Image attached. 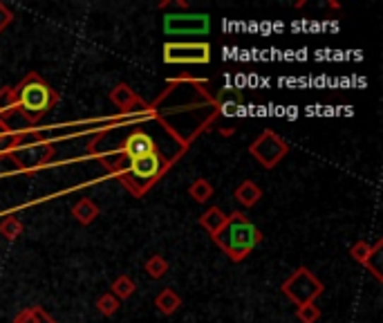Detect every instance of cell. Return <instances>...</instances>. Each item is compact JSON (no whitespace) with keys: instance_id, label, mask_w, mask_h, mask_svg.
Returning <instances> with one entry per match:
<instances>
[{"instance_id":"cell-1","label":"cell","mask_w":383,"mask_h":323,"mask_svg":"<svg viewBox=\"0 0 383 323\" xmlns=\"http://www.w3.org/2000/svg\"><path fill=\"white\" fill-rule=\"evenodd\" d=\"M213 240L233 263H240L262 242V231L251 223L249 216H244L242 211H233L227 218V225L213 236Z\"/></svg>"},{"instance_id":"cell-2","label":"cell","mask_w":383,"mask_h":323,"mask_svg":"<svg viewBox=\"0 0 383 323\" xmlns=\"http://www.w3.org/2000/svg\"><path fill=\"white\" fill-rule=\"evenodd\" d=\"M14 93H16V112H20L28 124H36L61 99L57 90L47 81H43V76H38L36 72H30L25 76L14 88Z\"/></svg>"},{"instance_id":"cell-3","label":"cell","mask_w":383,"mask_h":323,"mask_svg":"<svg viewBox=\"0 0 383 323\" xmlns=\"http://www.w3.org/2000/svg\"><path fill=\"white\" fill-rule=\"evenodd\" d=\"M170 164L173 162H168L160 151H155L151 155H143V158L130 160L128 169L119 175V180L135 198H141L170 169Z\"/></svg>"},{"instance_id":"cell-4","label":"cell","mask_w":383,"mask_h":323,"mask_svg":"<svg viewBox=\"0 0 383 323\" xmlns=\"http://www.w3.org/2000/svg\"><path fill=\"white\" fill-rule=\"evenodd\" d=\"M281 290L294 305H305V303H314L319 299L325 286L310 272L307 267H298L292 276L283 281Z\"/></svg>"},{"instance_id":"cell-5","label":"cell","mask_w":383,"mask_h":323,"mask_svg":"<svg viewBox=\"0 0 383 323\" xmlns=\"http://www.w3.org/2000/svg\"><path fill=\"white\" fill-rule=\"evenodd\" d=\"M164 63L168 66H206L211 63V45L204 41L166 43Z\"/></svg>"},{"instance_id":"cell-6","label":"cell","mask_w":383,"mask_h":323,"mask_svg":"<svg viewBox=\"0 0 383 323\" xmlns=\"http://www.w3.org/2000/svg\"><path fill=\"white\" fill-rule=\"evenodd\" d=\"M287 153H289V144L278 133L269 131V128L254 141V144H249V155L256 158L265 169H273Z\"/></svg>"},{"instance_id":"cell-7","label":"cell","mask_w":383,"mask_h":323,"mask_svg":"<svg viewBox=\"0 0 383 323\" xmlns=\"http://www.w3.org/2000/svg\"><path fill=\"white\" fill-rule=\"evenodd\" d=\"M7 155L18 164V169L14 173H34L49 164V158L54 155V146H52V141L41 139V141H36V144H28V146L9 151Z\"/></svg>"},{"instance_id":"cell-8","label":"cell","mask_w":383,"mask_h":323,"mask_svg":"<svg viewBox=\"0 0 383 323\" xmlns=\"http://www.w3.org/2000/svg\"><path fill=\"white\" fill-rule=\"evenodd\" d=\"M164 32L168 36H204L211 32V18L206 14H168L164 16Z\"/></svg>"},{"instance_id":"cell-9","label":"cell","mask_w":383,"mask_h":323,"mask_svg":"<svg viewBox=\"0 0 383 323\" xmlns=\"http://www.w3.org/2000/svg\"><path fill=\"white\" fill-rule=\"evenodd\" d=\"M108 99L114 103L117 108L126 110L128 114H137V110L143 112V114H151V117H155V114H157V110H155L153 106H148V103H143V101L139 99V95H137L128 83H117V86L110 90Z\"/></svg>"},{"instance_id":"cell-10","label":"cell","mask_w":383,"mask_h":323,"mask_svg":"<svg viewBox=\"0 0 383 323\" xmlns=\"http://www.w3.org/2000/svg\"><path fill=\"white\" fill-rule=\"evenodd\" d=\"M155 151H160L157 148V141L153 135H148L146 131H135V133H130L126 139H124V144L122 148H117V153L122 155V158H126L128 162L130 160H137V158H143V155H151Z\"/></svg>"},{"instance_id":"cell-11","label":"cell","mask_w":383,"mask_h":323,"mask_svg":"<svg viewBox=\"0 0 383 323\" xmlns=\"http://www.w3.org/2000/svg\"><path fill=\"white\" fill-rule=\"evenodd\" d=\"M233 198L237 204L244 206V209H251V206H256L260 202L262 189L254 182V180H244V182H240V187L233 191Z\"/></svg>"},{"instance_id":"cell-12","label":"cell","mask_w":383,"mask_h":323,"mask_svg":"<svg viewBox=\"0 0 383 323\" xmlns=\"http://www.w3.org/2000/svg\"><path fill=\"white\" fill-rule=\"evenodd\" d=\"M242 101H244V99H242V95H240V90L224 88V90H220V95H218L213 106H216L218 112H222V114H235L237 110H240Z\"/></svg>"},{"instance_id":"cell-13","label":"cell","mask_w":383,"mask_h":323,"mask_svg":"<svg viewBox=\"0 0 383 323\" xmlns=\"http://www.w3.org/2000/svg\"><path fill=\"white\" fill-rule=\"evenodd\" d=\"M99 213H101V209L97 206V202H95V200H90V198L78 200V202L72 206L74 221H76L78 225H83V227H88V225L95 223L97 218H99Z\"/></svg>"},{"instance_id":"cell-14","label":"cell","mask_w":383,"mask_h":323,"mask_svg":"<svg viewBox=\"0 0 383 323\" xmlns=\"http://www.w3.org/2000/svg\"><path fill=\"white\" fill-rule=\"evenodd\" d=\"M227 218H229V213H224L220 206H208V209L200 216V227L204 229V231H208L211 236H216L218 231L227 225Z\"/></svg>"},{"instance_id":"cell-15","label":"cell","mask_w":383,"mask_h":323,"mask_svg":"<svg viewBox=\"0 0 383 323\" xmlns=\"http://www.w3.org/2000/svg\"><path fill=\"white\" fill-rule=\"evenodd\" d=\"M179 305H182V296L173 288H164L160 294L155 296V307L160 310L164 317L175 315L179 310Z\"/></svg>"},{"instance_id":"cell-16","label":"cell","mask_w":383,"mask_h":323,"mask_svg":"<svg viewBox=\"0 0 383 323\" xmlns=\"http://www.w3.org/2000/svg\"><path fill=\"white\" fill-rule=\"evenodd\" d=\"M135 290H137V283L130 278L128 274H122V276H117L114 281H112V286H110V292L117 296L119 301H126V299H130V296L135 294Z\"/></svg>"},{"instance_id":"cell-17","label":"cell","mask_w":383,"mask_h":323,"mask_svg":"<svg viewBox=\"0 0 383 323\" xmlns=\"http://www.w3.org/2000/svg\"><path fill=\"white\" fill-rule=\"evenodd\" d=\"M189 196L195 202L204 204V202H208L211 198H213V184H211L208 180H204V177H197L195 182L189 187Z\"/></svg>"},{"instance_id":"cell-18","label":"cell","mask_w":383,"mask_h":323,"mask_svg":"<svg viewBox=\"0 0 383 323\" xmlns=\"http://www.w3.org/2000/svg\"><path fill=\"white\" fill-rule=\"evenodd\" d=\"M23 231H25V227L16 216L9 213L7 218L0 221V234H3V238H7V240H18L23 236Z\"/></svg>"},{"instance_id":"cell-19","label":"cell","mask_w":383,"mask_h":323,"mask_svg":"<svg viewBox=\"0 0 383 323\" xmlns=\"http://www.w3.org/2000/svg\"><path fill=\"white\" fill-rule=\"evenodd\" d=\"M143 269H146V274L151 278H164L168 274V261L162 254H155V256H151L148 261H146Z\"/></svg>"},{"instance_id":"cell-20","label":"cell","mask_w":383,"mask_h":323,"mask_svg":"<svg viewBox=\"0 0 383 323\" xmlns=\"http://www.w3.org/2000/svg\"><path fill=\"white\" fill-rule=\"evenodd\" d=\"M95 305H97V310L103 317H112V315H117V310H119V305H122V301H119L112 292H105V294L99 296Z\"/></svg>"},{"instance_id":"cell-21","label":"cell","mask_w":383,"mask_h":323,"mask_svg":"<svg viewBox=\"0 0 383 323\" xmlns=\"http://www.w3.org/2000/svg\"><path fill=\"white\" fill-rule=\"evenodd\" d=\"M321 317H323V312L316 303H305V305L296 307V319L300 323H319Z\"/></svg>"},{"instance_id":"cell-22","label":"cell","mask_w":383,"mask_h":323,"mask_svg":"<svg viewBox=\"0 0 383 323\" xmlns=\"http://www.w3.org/2000/svg\"><path fill=\"white\" fill-rule=\"evenodd\" d=\"M9 112H16V93L11 86L0 88V117Z\"/></svg>"},{"instance_id":"cell-23","label":"cell","mask_w":383,"mask_h":323,"mask_svg":"<svg viewBox=\"0 0 383 323\" xmlns=\"http://www.w3.org/2000/svg\"><path fill=\"white\" fill-rule=\"evenodd\" d=\"M381 247H383V242L377 240V245H372V252H370L367 256V261H365V267L377 276V281H381V265H379V258H381Z\"/></svg>"},{"instance_id":"cell-24","label":"cell","mask_w":383,"mask_h":323,"mask_svg":"<svg viewBox=\"0 0 383 323\" xmlns=\"http://www.w3.org/2000/svg\"><path fill=\"white\" fill-rule=\"evenodd\" d=\"M370 252H372V245H367L365 240H359V242H354L352 247H350V256H352L354 261L359 263V265H365V261H367Z\"/></svg>"},{"instance_id":"cell-25","label":"cell","mask_w":383,"mask_h":323,"mask_svg":"<svg viewBox=\"0 0 383 323\" xmlns=\"http://www.w3.org/2000/svg\"><path fill=\"white\" fill-rule=\"evenodd\" d=\"M11 23H14V11H11L5 3H0V34H3Z\"/></svg>"},{"instance_id":"cell-26","label":"cell","mask_w":383,"mask_h":323,"mask_svg":"<svg viewBox=\"0 0 383 323\" xmlns=\"http://www.w3.org/2000/svg\"><path fill=\"white\" fill-rule=\"evenodd\" d=\"M36 321V305L34 307H25L14 317V323H34Z\"/></svg>"},{"instance_id":"cell-27","label":"cell","mask_w":383,"mask_h":323,"mask_svg":"<svg viewBox=\"0 0 383 323\" xmlns=\"http://www.w3.org/2000/svg\"><path fill=\"white\" fill-rule=\"evenodd\" d=\"M34 323H57V321L52 319L43 307H38V305H36V321H34Z\"/></svg>"},{"instance_id":"cell-28","label":"cell","mask_w":383,"mask_h":323,"mask_svg":"<svg viewBox=\"0 0 383 323\" xmlns=\"http://www.w3.org/2000/svg\"><path fill=\"white\" fill-rule=\"evenodd\" d=\"M9 133H14V128H11V126L5 122V117H0V137H3V135H9Z\"/></svg>"}]
</instances>
